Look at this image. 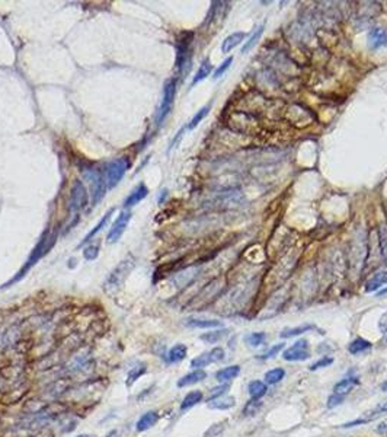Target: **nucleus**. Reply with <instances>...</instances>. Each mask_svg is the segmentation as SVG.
I'll use <instances>...</instances> for the list:
<instances>
[{
    "mask_svg": "<svg viewBox=\"0 0 387 437\" xmlns=\"http://www.w3.org/2000/svg\"><path fill=\"white\" fill-rule=\"evenodd\" d=\"M83 172V178L86 179L90 185V194H92V206H96L98 203L105 197V191H107V182L102 172L90 166V168H85L82 169Z\"/></svg>",
    "mask_w": 387,
    "mask_h": 437,
    "instance_id": "nucleus-3",
    "label": "nucleus"
},
{
    "mask_svg": "<svg viewBox=\"0 0 387 437\" xmlns=\"http://www.w3.org/2000/svg\"><path fill=\"white\" fill-rule=\"evenodd\" d=\"M232 63H233V57H227L226 60H224L221 65L215 69V72H214V75H213V77H214V79H218V77L223 76L227 70H229V67L232 66Z\"/></svg>",
    "mask_w": 387,
    "mask_h": 437,
    "instance_id": "nucleus-42",
    "label": "nucleus"
},
{
    "mask_svg": "<svg viewBox=\"0 0 387 437\" xmlns=\"http://www.w3.org/2000/svg\"><path fill=\"white\" fill-rule=\"evenodd\" d=\"M114 213H115V208L112 207V208H109V210H108L107 213H105V214H104V217L101 218V220H99V222H98V225L96 226H95V228H93V229L90 230V232H89V233H87L86 236H85V238H83V240H82V242H80V243H79V245H77V248H80V246H85V245H86V243H89V242H90V240L93 239V238H95V236H96V233L98 232H101V229H102V228H105V226H107L108 225V222H109V218H111V216H112V214H114Z\"/></svg>",
    "mask_w": 387,
    "mask_h": 437,
    "instance_id": "nucleus-15",
    "label": "nucleus"
},
{
    "mask_svg": "<svg viewBox=\"0 0 387 437\" xmlns=\"http://www.w3.org/2000/svg\"><path fill=\"white\" fill-rule=\"evenodd\" d=\"M89 364H90V357H89L87 354H79V356H76L75 359L70 361V364H69V367H67V371L72 373V374L80 373V371L85 370Z\"/></svg>",
    "mask_w": 387,
    "mask_h": 437,
    "instance_id": "nucleus-19",
    "label": "nucleus"
},
{
    "mask_svg": "<svg viewBox=\"0 0 387 437\" xmlns=\"http://www.w3.org/2000/svg\"><path fill=\"white\" fill-rule=\"evenodd\" d=\"M191 40H192V34L185 33L181 35V38L176 43V69L178 72L182 75L186 72V69L189 67L191 63Z\"/></svg>",
    "mask_w": 387,
    "mask_h": 437,
    "instance_id": "nucleus-6",
    "label": "nucleus"
},
{
    "mask_svg": "<svg viewBox=\"0 0 387 437\" xmlns=\"http://www.w3.org/2000/svg\"><path fill=\"white\" fill-rule=\"evenodd\" d=\"M239 373H240L239 366H227V367L215 373V379L218 382H230V381H233L236 378Z\"/></svg>",
    "mask_w": 387,
    "mask_h": 437,
    "instance_id": "nucleus-28",
    "label": "nucleus"
},
{
    "mask_svg": "<svg viewBox=\"0 0 387 437\" xmlns=\"http://www.w3.org/2000/svg\"><path fill=\"white\" fill-rule=\"evenodd\" d=\"M378 328L381 332H387V312L380 318V322H378Z\"/></svg>",
    "mask_w": 387,
    "mask_h": 437,
    "instance_id": "nucleus-47",
    "label": "nucleus"
},
{
    "mask_svg": "<svg viewBox=\"0 0 387 437\" xmlns=\"http://www.w3.org/2000/svg\"><path fill=\"white\" fill-rule=\"evenodd\" d=\"M386 342H387V335H386Z\"/></svg>",
    "mask_w": 387,
    "mask_h": 437,
    "instance_id": "nucleus-54",
    "label": "nucleus"
},
{
    "mask_svg": "<svg viewBox=\"0 0 387 437\" xmlns=\"http://www.w3.org/2000/svg\"><path fill=\"white\" fill-rule=\"evenodd\" d=\"M87 201H89V194H87L86 186H85V184L82 181L76 179L75 184L72 186L70 203H69L70 211L77 213V211L83 210L87 206Z\"/></svg>",
    "mask_w": 387,
    "mask_h": 437,
    "instance_id": "nucleus-8",
    "label": "nucleus"
},
{
    "mask_svg": "<svg viewBox=\"0 0 387 437\" xmlns=\"http://www.w3.org/2000/svg\"><path fill=\"white\" fill-rule=\"evenodd\" d=\"M383 414H387V401H383V402H380V404L374 407V408L366 411L364 415H363V420H364L366 423H368V421L374 420L376 417H380V415Z\"/></svg>",
    "mask_w": 387,
    "mask_h": 437,
    "instance_id": "nucleus-33",
    "label": "nucleus"
},
{
    "mask_svg": "<svg viewBox=\"0 0 387 437\" xmlns=\"http://www.w3.org/2000/svg\"><path fill=\"white\" fill-rule=\"evenodd\" d=\"M236 404V399L233 396H220V398H215L213 401H208V408L211 410H230L233 408Z\"/></svg>",
    "mask_w": 387,
    "mask_h": 437,
    "instance_id": "nucleus-25",
    "label": "nucleus"
},
{
    "mask_svg": "<svg viewBox=\"0 0 387 437\" xmlns=\"http://www.w3.org/2000/svg\"><path fill=\"white\" fill-rule=\"evenodd\" d=\"M227 332H229V329H226V328H224V329H218V331L203 334V335L200 337V339H203V341L208 342V344H215V342H218L220 339L224 338L227 335Z\"/></svg>",
    "mask_w": 387,
    "mask_h": 437,
    "instance_id": "nucleus-35",
    "label": "nucleus"
},
{
    "mask_svg": "<svg viewBox=\"0 0 387 437\" xmlns=\"http://www.w3.org/2000/svg\"><path fill=\"white\" fill-rule=\"evenodd\" d=\"M185 324L191 328H218L223 327L220 321L215 319H201V318H188Z\"/></svg>",
    "mask_w": 387,
    "mask_h": 437,
    "instance_id": "nucleus-23",
    "label": "nucleus"
},
{
    "mask_svg": "<svg viewBox=\"0 0 387 437\" xmlns=\"http://www.w3.org/2000/svg\"><path fill=\"white\" fill-rule=\"evenodd\" d=\"M313 329H317L316 325L313 324H306V325H300V327L296 328H284L281 331L280 337L281 338H291V337H296V335H301L304 332H309V331H313Z\"/></svg>",
    "mask_w": 387,
    "mask_h": 437,
    "instance_id": "nucleus-27",
    "label": "nucleus"
},
{
    "mask_svg": "<svg viewBox=\"0 0 387 437\" xmlns=\"http://www.w3.org/2000/svg\"><path fill=\"white\" fill-rule=\"evenodd\" d=\"M377 233H378V243H380L381 255H383V260L387 265V223H381L378 226Z\"/></svg>",
    "mask_w": 387,
    "mask_h": 437,
    "instance_id": "nucleus-34",
    "label": "nucleus"
},
{
    "mask_svg": "<svg viewBox=\"0 0 387 437\" xmlns=\"http://www.w3.org/2000/svg\"><path fill=\"white\" fill-rule=\"evenodd\" d=\"M381 391H383V392H387V381L381 383Z\"/></svg>",
    "mask_w": 387,
    "mask_h": 437,
    "instance_id": "nucleus-51",
    "label": "nucleus"
},
{
    "mask_svg": "<svg viewBox=\"0 0 387 437\" xmlns=\"http://www.w3.org/2000/svg\"><path fill=\"white\" fill-rule=\"evenodd\" d=\"M210 109H211V104H208V105H205V107H203L201 109H198V111H197V114L192 117V120L189 121V124H188V127H186V129H188V130H194V129H195V127H197V126H198V124H200V122H201V121L204 120L205 117L208 115Z\"/></svg>",
    "mask_w": 387,
    "mask_h": 437,
    "instance_id": "nucleus-36",
    "label": "nucleus"
},
{
    "mask_svg": "<svg viewBox=\"0 0 387 437\" xmlns=\"http://www.w3.org/2000/svg\"><path fill=\"white\" fill-rule=\"evenodd\" d=\"M387 283V271L386 270H380L376 274H373L366 283V292L367 293H373L378 290L383 284Z\"/></svg>",
    "mask_w": 387,
    "mask_h": 437,
    "instance_id": "nucleus-16",
    "label": "nucleus"
},
{
    "mask_svg": "<svg viewBox=\"0 0 387 437\" xmlns=\"http://www.w3.org/2000/svg\"><path fill=\"white\" fill-rule=\"evenodd\" d=\"M76 437H93V436H90V434H79V436H76Z\"/></svg>",
    "mask_w": 387,
    "mask_h": 437,
    "instance_id": "nucleus-53",
    "label": "nucleus"
},
{
    "mask_svg": "<svg viewBox=\"0 0 387 437\" xmlns=\"http://www.w3.org/2000/svg\"><path fill=\"white\" fill-rule=\"evenodd\" d=\"M55 240H57V236H55V235H48V232H47V233H44L43 238L40 239V242L37 243V246L34 248V251L31 252L29 258L26 260V264H25V265H23V267L21 268V271L16 274V275L12 278L11 282H8L6 284H3V289H8V287H11L12 284H15L16 282H19L22 277H25V275H26V273H28V271L33 268L34 265L40 261L44 255H47V254L50 252V249L53 248L54 243H55Z\"/></svg>",
    "mask_w": 387,
    "mask_h": 437,
    "instance_id": "nucleus-1",
    "label": "nucleus"
},
{
    "mask_svg": "<svg viewBox=\"0 0 387 437\" xmlns=\"http://www.w3.org/2000/svg\"><path fill=\"white\" fill-rule=\"evenodd\" d=\"M159 421V414L156 411H147L144 414L141 415L140 418L137 420L136 423V431L139 433H143V431H147L150 430L151 427H154Z\"/></svg>",
    "mask_w": 387,
    "mask_h": 437,
    "instance_id": "nucleus-13",
    "label": "nucleus"
},
{
    "mask_svg": "<svg viewBox=\"0 0 387 437\" xmlns=\"http://www.w3.org/2000/svg\"><path fill=\"white\" fill-rule=\"evenodd\" d=\"M134 265H136V258L133 255H128L112 270V273L108 275L107 282L104 284V289L108 295H114L118 292L121 286L125 282V278L128 277V274L131 273V270L134 268Z\"/></svg>",
    "mask_w": 387,
    "mask_h": 437,
    "instance_id": "nucleus-2",
    "label": "nucleus"
},
{
    "mask_svg": "<svg viewBox=\"0 0 387 437\" xmlns=\"http://www.w3.org/2000/svg\"><path fill=\"white\" fill-rule=\"evenodd\" d=\"M130 161L127 158H118L111 161L109 164L105 166V182H107L108 188H115L118 185L119 181L124 178L125 172L128 171Z\"/></svg>",
    "mask_w": 387,
    "mask_h": 437,
    "instance_id": "nucleus-5",
    "label": "nucleus"
},
{
    "mask_svg": "<svg viewBox=\"0 0 387 437\" xmlns=\"http://www.w3.org/2000/svg\"><path fill=\"white\" fill-rule=\"evenodd\" d=\"M197 273H198V268H189V270H185L182 273L176 274L172 278V283L176 286V287H185L188 284L192 282L194 278L197 277Z\"/></svg>",
    "mask_w": 387,
    "mask_h": 437,
    "instance_id": "nucleus-20",
    "label": "nucleus"
},
{
    "mask_svg": "<svg viewBox=\"0 0 387 437\" xmlns=\"http://www.w3.org/2000/svg\"><path fill=\"white\" fill-rule=\"evenodd\" d=\"M205 378H207V373H205L203 369H197V370H194L191 371V373L182 376V378L178 381V386H179V388L191 386V385H195V383L203 382Z\"/></svg>",
    "mask_w": 387,
    "mask_h": 437,
    "instance_id": "nucleus-18",
    "label": "nucleus"
},
{
    "mask_svg": "<svg viewBox=\"0 0 387 437\" xmlns=\"http://www.w3.org/2000/svg\"><path fill=\"white\" fill-rule=\"evenodd\" d=\"M224 356H226L224 350L221 349V347H214L213 350H210V351H207V353H203L201 356L192 359L191 367H194L195 370H197V369H203V367L211 364V363L224 360Z\"/></svg>",
    "mask_w": 387,
    "mask_h": 437,
    "instance_id": "nucleus-11",
    "label": "nucleus"
},
{
    "mask_svg": "<svg viewBox=\"0 0 387 437\" xmlns=\"http://www.w3.org/2000/svg\"><path fill=\"white\" fill-rule=\"evenodd\" d=\"M147 194H149L147 186L144 185V184H139V185L133 190V193H131L125 200H124V208H125V210H128L130 207H133V206L139 204L140 201H143V200L147 197Z\"/></svg>",
    "mask_w": 387,
    "mask_h": 437,
    "instance_id": "nucleus-14",
    "label": "nucleus"
},
{
    "mask_svg": "<svg viewBox=\"0 0 387 437\" xmlns=\"http://www.w3.org/2000/svg\"><path fill=\"white\" fill-rule=\"evenodd\" d=\"M334 363V359L332 357H322L320 360L314 361L312 366H310V370H317V369H322V367H328L329 364Z\"/></svg>",
    "mask_w": 387,
    "mask_h": 437,
    "instance_id": "nucleus-45",
    "label": "nucleus"
},
{
    "mask_svg": "<svg viewBox=\"0 0 387 437\" xmlns=\"http://www.w3.org/2000/svg\"><path fill=\"white\" fill-rule=\"evenodd\" d=\"M377 433H380V434H387V421L381 423L380 426L377 427Z\"/></svg>",
    "mask_w": 387,
    "mask_h": 437,
    "instance_id": "nucleus-49",
    "label": "nucleus"
},
{
    "mask_svg": "<svg viewBox=\"0 0 387 437\" xmlns=\"http://www.w3.org/2000/svg\"><path fill=\"white\" fill-rule=\"evenodd\" d=\"M211 72H213V65H211L210 58H205L204 61L201 63V66H200V69L197 70V73H195V76H194L191 85L195 86L197 83L203 82L204 79H207V77L211 75Z\"/></svg>",
    "mask_w": 387,
    "mask_h": 437,
    "instance_id": "nucleus-26",
    "label": "nucleus"
},
{
    "mask_svg": "<svg viewBox=\"0 0 387 437\" xmlns=\"http://www.w3.org/2000/svg\"><path fill=\"white\" fill-rule=\"evenodd\" d=\"M223 286H224V283H223L221 278L213 280L211 283L207 284L204 289L200 292V295L195 296V300H194L191 305H192L195 309H200V307H204V306L210 305L215 297L221 293Z\"/></svg>",
    "mask_w": 387,
    "mask_h": 437,
    "instance_id": "nucleus-7",
    "label": "nucleus"
},
{
    "mask_svg": "<svg viewBox=\"0 0 387 437\" xmlns=\"http://www.w3.org/2000/svg\"><path fill=\"white\" fill-rule=\"evenodd\" d=\"M146 364L144 363H141V364H137V366H134V367H131L128 370V373H127V381H125V385L127 386H131L134 382H137V379H140L141 376L146 373Z\"/></svg>",
    "mask_w": 387,
    "mask_h": 437,
    "instance_id": "nucleus-32",
    "label": "nucleus"
},
{
    "mask_svg": "<svg viewBox=\"0 0 387 437\" xmlns=\"http://www.w3.org/2000/svg\"><path fill=\"white\" fill-rule=\"evenodd\" d=\"M224 424H226V423H217V424H214V426H211L204 433V437L218 436V434L224 430Z\"/></svg>",
    "mask_w": 387,
    "mask_h": 437,
    "instance_id": "nucleus-44",
    "label": "nucleus"
},
{
    "mask_svg": "<svg viewBox=\"0 0 387 437\" xmlns=\"http://www.w3.org/2000/svg\"><path fill=\"white\" fill-rule=\"evenodd\" d=\"M107 437H119L118 430H111V431L107 434Z\"/></svg>",
    "mask_w": 387,
    "mask_h": 437,
    "instance_id": "nucleus-50",
    "label": "nucleus"
},
{
    "mask_svg": "<svg viewBox=\"0 0 387 437\" xmlns=\"http://www.w3.org/2000/svg\"><path fill=\"white\" fill-rule=\"evenodd\" d=\"M264 28H265V25L262 23V25H259L258 28L252 33V35L247 38V41L245 43V45L242 47V54H247L256 44H258V41L261 40V37H262V34H264Z\"/></svg>",
    "mask_w": 387,
    "mask_h": 437,
    "instance_id": "nucleus-29",
    "label": "nucleus"
},
{
    "mask_svg": "<svg viewBox=\"0 0 387 437\" xmlns=\"http://www.w3.org/2000/svg\"><path fill=\"white\" fill-rule=\"evenodd\" d=\"M285 376V370L281 369V367H277V369H272L265 373V382L268 385H275V383L281 382Z\"/></svg>",
    "mask_w": 387,
    "mask_h": 437,
    "instance_id": "nucleus-37",
    "label": "nucleus"
},
{
    "mask_svg": "<svg viewBox=\"0 0 387 437\" xmlns=\"http://www.w3.org/2000/svg\"><path fill=\"white\" fill-rule=\"evenodd\" d=\"M204 395L201 391H191L189 393L185 395V398L182 399V404H181V411H188L191 410L192 407H195L197 404H200L203 401Z\"/></svg>",
    "mask_w": 387,
    "mask_h": 437,
    "instance_id": "nucleus-24",
    "label": "nucleus"
},
{
    "mask_svg": "<svg viewBox=\"0 0 387 437\" xmlns=\"http://www.w3.org/2000/svg\"><path fill=\"white\" fill-rule=\"evenodd\" d=\"M130 220H131V211L124 208V210L119 213V216L117 217V220L114 222L112 228H111L109 233H108V243H115V242H118V240L121 239V236L124 235V232H125L127 226H128Z\"/></svg>",
    "mask_w": 387,
    "mask_h": 437,
    "instance_id": "nucleus-9",
    "label": "nucleus"
},
{
    "mask_svg": "<svg viewBox=\"0 0 387 437\" xmlns=\"http://www.w3.org/2000/svg\"><path fill=\"white\" fill-rule=\"evenodd\" d=\"M267 391H268L267 385L261 382V381H253V382L249 383V386H247V392H249L252 399H261L267 393Z\"/></svg>",
    "mask_w": 387,
    "mask_h": 437,
    "instance_id": "nucleus-31",
    "label": "nucleus"
},
{
    "mask_svg": "<svg viewBox=\"0 0 387 437\" xmlns=\"http://www.w3.org/2000/svg\"><path fill=\"white\" fill-rule=\"evenodd\" d=\"M261 407H262V402H261L259 399H250V401L245 405V408H243V414L255 415L259 410H261Z\"/></svg>",
    "mask_w": 387,
    "mask_h": 437,
    "instance_id": "nucleus-39",
    "label": "nucleus"
},
{
    "mask_svg": "<svg viewBox=\"0 0 387 437\" xmlns=\"http://www.w3.org/2000/svg\"><path fill=\"white\" fill-rule=\"evenodd\" d=\"M175 95H176V79H169L165 86H163V95H162V102L159 111L156 114V124L162 126L166 117L171 114L175 102Z\"/></svg>",
    "mask_w": 387,
    "mask_h": 437,
    "instance_id": "nucleus-4",
    "label": "nucleus"
},
{
    "mask_svg": "<svg viewBox=\"0 0 387 437\" xmlns=\"http://www.w3.org/2000/svg\"><path fill=\"white\" fill-rule=\"evenodd\" d=\"M386 293H387V289H384V290L378 292V293H377V296H383V295H386Z\"/></svg>",
    "mask_w": 387,
    "mask_h": 437,
    "instance_id": "nucleus-52",
    "label": "nucleus"
},
{
    "mask_svg": "<svg viewBox=\"0 0 387 437\" xmlns=\"http://www.w3.org/2000/svg\"><path fill=\"white\" fill-rule=\"evenodd\" d=\"M98 254H99V246L95 245V243H90V245H87L86 248H85L83 257H85V260H87V261H93V260H96L98 258Z\"/></svg>",
    "mask_w": 387,
    "mask_h": 437,
    "instance_id": "nucleus-41",
    "label": "nucleus"
},
{
    "mask_svg": "<svg viewBox=\"0 0 387 437\" xmlns=\"http://www.w3.org/2000/svg\"><path fill=\"white\" fill-rule=\"evenodd\" d=\"M265 339H267V334H265V332H252V334H249V335L245 337L246 344H249L250 347H259V346H262V344L265 342Z\"/></svg>",
    "mask_w": 387,
    "mask_h": 437,
    "instance_id": "nucleus-38",
    "label": "nucleus"
},
{
    "mask_svg": "<svg viewBox=\"0 0 387 437\" xmlns=\"http://www.w3.org/2000/svg\"><path fill=\"white\" fill-rule=\"evenodd\" d=\"M182 131H183V129L179 131V133H176V137H175V139L172 140V143H171V146H169V150H172L173 147H176V143L179 142V140H181V137H182Z\"/></svg>",
    "mask_w": 387,
    "mask_h": 437,
    "instance_id": "nucleus-48",
    "label": "nucleus"
},
{
    "mask_svg": "<svg viewBox=\"0 0 387 437\" xmlns=\"http://www.w3.org/2000/svg\"><path fill=\"white\" fill-rule=\"evenodd\" d=\"M186 353H188L186 346L176 344V346H173L172 349L166 353V361L171 363V364H172V363H179V361H182L183 359L186 357Z\"/></svg>",
    "mask_w": 387,
    "mask_h": 437,
    "instance_id": "nucleus-21",
    "label": "nucleus"
},
{
    "mask_svg": "<svg viewBox=\"0 0 387 437\" xmlns=\"http://www.w3.org/2000/svg\"><path fill=\"white\" fill-rule=\"evenodd\" d=\"M310 357L309 351V341L307 339H299L282 353V359L287 361H304Z\"/></svg>",
    "mask_w": 387,
    "mask_h": 437,
    "instance_id": "nucleus-10",
    "label": "nucleus"
},
{
    "mask_svg": "<svg viewBox=\"0 0 387 437\" xmlns=\"http://www.w3.org/2000/svg\"><path fill=\"white\" fill-rule=\"evenodd\" d=\"M367 41L371 50H378L387 45V31L383 28H373L367 35Z\"/></svg>",
    "mask_w": 387,
    "mask_h": 437,
    "instance_id": "nucleus-12",
    "label": "nucleus"
},
{
    "mask_svg": "<svg viewBox=\"0 0 387 437\" xmlns=\"http://www.w3.org/2000/svg\"><path fill=\"white\" fill-rule=\"evenodd\" d=\"M373 347V344L368 341V339L364 338H355L349 346H348V351L352 354V356H357V354H361L364 351H368V350Z\"/></svg>",
    "mask_w": 387,
    "mask_h": 437,
    "instance_id": "nucleus-30",
    "label": "nucleus"
},
{
    "mask_svg": "<svg viewBox=\"0 0 387 437\" xmlns=\"http://www.w3.org/2000/svg\"><path fill=\"white\" fill-rule=\"evenodd\" d=\"M282 349H284V344H275V346H272L271 349L267 350L262 356H258V359H262V360L272 359V357H275V356H277Z\"/></svg>",
    "mask_w": 387,
    "mask_h": 437,
    "instance_id": "nucleus-43",
    "label": "nucleus"
},
{
    "mask_svg": "<svg viewBox=\"0 0 387 437\" xmlns=\"http://www.w3.org/2000/svg\"><path fill=\"white\" fill-rule=\"evenodd\" d=\"M229 389H230V385H227V383L215 386V388H213V389L210 391L208 401H213V399H215V398H220V396H224Z\"/></svg>",
    "mask_w": 387,
    "mask_h": 437,
    "instance_id": "nucleus-40",
    "label": "nucleus"
},
{
    "mask_svg": "<svg viewBox=\"0 0 387 437\" xmlns=\"http://www.w3.org/2000/svg\"><path fill=\"white\" fill-rule=\"evenodd\" d=\"M358 385V379L357 378H345L341 382H338L334 386V393L345 396L354 389L355 386Z\"/></svg>",
    "mask_w": 387,
    "mask_h": 437,
    "instance_id": "nucleus-22",
    "label": "nucleus"
},
{
    "mask_svg": "<svg viewBox=\"0 0 387 437\" xmlns=\"http://www.w3.org/2000/svg\"><path fill=\"white\" fill-rule=\"evenodd\" d=\"M245 37H246V34L243 33V31H237V33L230 34L229 37L224 38V41L221 44V51H223L224 54L230 53V51H232L233 48H236L237 45L242 43V41H245Z\"/></svg>",
    "mask_w": 387,
    "mask_h": 437,
    "instance_id": "nucleus-17",
    "label": "nucleus"
},
{
    "mask_svg": "<svg viewBox=\"0 0 387 437\" xmlns=\"http://www.w3.org/2000/svg\"><path fill=\"white\" fill-rule=\"evenodd\" d=\"M344 398H345V396H341V395H336V393H334V395H331V396L328 398V408H335V407L341 405V404H342V402H344Z\"/></svg>",
    "mask_w": 387,
    "mask_h": 437,
    "instance_id": "nucleus-46",
    "label": "nucleus"
}]
</instances>
